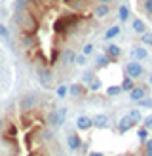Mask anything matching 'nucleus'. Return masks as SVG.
<instances>
[{"instance_id": "nucleus-1", "label": "nucleus", "mask_w": 152, "mask_h": 156, "mask_svg": "<svg viewBox=\"0 0 152 156\" xmlns=\"http://www.w3.org/2000/svg\"><path fill=\"white\" fill-rule=\"evenodd\" d=\"M12 21H13L17 27H21L25 34H27V33L33 34L34 30H36V21H34V17H33L30 13H27L25 10H23V12H13Z\"/></svg>"}, {"instance_id": "nucleus-2", "label": "nucleus", "mask_w": 152, "mask_h": 156, "mask_svg": "<svg viewBox=\"0 0 152 156\" xmlns=\"http://www.w3.org/2000/svg\"><path fill=\"white\" fill-rule=\"evenodd\" d=\"M78 19H80V15H65V17H61L57 23H55V30L61 34H68V33H72L74 27L78 25Z\"/></svg>"}, {"instance_id": "nucleus-3", "label": "nucleus", "mask_w": 152, "mask_h": 156, "mask_svg": "<svg viewBox=\"0 0 152 156\" xmlns=\"http://www.w3.org/2000/svg\"><path fill=\"white\" fill-rule=\"evenodd\" d=\"M36 74H38V82H40L42 88L48 90V88L53 86V74H51V71H50L48 67H38Z\"/></svg>"}, {"instance_id": "nucleus-4", "label": "nucleus", "mask_w": 152, "mask_h": 156, "mask_svg": "<svg viewBox=\"0 0 152 156\" xmlns=\"http://www.w3.org/2000/svg\"><path fill=\"white\" fill-rule=\"evenodd\" d=\"M126 73L129 78H133V80H137V78H141L144 74V69H143V63L141 61H129V63L126 65Z\"/></svg>"}, {"instance_id": "nucleus-5", "label": "nucleus", "mask_w": 152, "mask_h": 156, "mask_svg": "<svg viewBox=\"0 0 152 156\" xmlns=\"http://www.w3.org/2000/svg\"><path fill=\"white\" fill-rule=\"evenodd\" d=\"M36 103H38V99H36L34 93H25V95L21 97V101H19L21 112H30L33 108H36Z\"/></svg>"}, {"instance_id": "nucleus-6", "label": "nucleus", "mask_w": 152, "mask_h": 156, "mask_svg": "<svg viewBox=\"0 0 152 156\" xmlns=\"http://www.w3.org/2000/svg\"><path fill=\"white\" fill-rule=\"evenodd\" d=\"M110 15V4H95L93 6V17L95 19H105Z\"/></svg>"}, {"instance_id": "nucleus-7", "label": "nucleus", "mask_w": 152, "mask_h": 156, "mask_svg": "<svg viewBox=\"0 0 152 156\" xmlns=\"http://www.w3.org/2000/svg\"><path fill=\"white\" fill-rule=\"evenodd\" d=\"M105 55L109 57L110 61H116L120 55H122V48L118 44H106V48H105Z\"/></svg>"}, {"instance_id": "nucleus-8", "label": "nucleus", "mask_w": 152, "mask_h": 156, "mask_svg": "<svg viewBox=\"0 0 152 156\" xmlns=\"http://www.w3.org/2000/svg\"><path fill=\"white\" fill-rule=\"evenodd\" d=\"M46 124H48L50 128H59V126H63L59 120V112H57V108H51V111L46 114Z\"/></svg>"}, {"instance_id": "nucleus-9", "label": "nucleus", "mask_w": 152, "mask_h": 156, "mask_svg": "<svg viewBox=\"0 0 152 156\" xmlns=\"http://www.w3.org/2000/svg\"><path fill=\"white\" fill-rule=\"evenodd\" d=\"M67 145H68V149H71L72 152L80 151L82 149V137L78 133H71V135L67 137Z\"/></svg>"}, {"instance_id": "nucleus-10", "label": "nucleus", "mask_w": 152, "mask_h": 156, "mask_svg": "<svg viewBox=\"0 0 152 156\" xmlns=\"http://www.w3.org/2000/svg\"><path fill=\"white\" fill-rule=\"evenodd\" d=\"M91 128H99V129L109 128V116L106 114H95L93 118H91Z\"/></svg>"}, {"instance_id": "nucleus-11", "label": "nucleus", "mask_w": 152, "mask_h": 156, "mask_svg": "<svg viewBox=\"0 0 152 156\" xmlns=\"http://www.w3.org/2000/svg\"><path fill=\"white\" fill-rule=\"evenodd\" d=\"M88 93V88L84 86L82 82L80 84H72V86H68V95H72V97H84Z\"/></svg>"}, {"instance_id": "nucleus-12", "label": "nucleus", "mask_w": 152, "mask_h": 156, "mask_svg": "<svg viewBox=\"0 0 152 156\" xmlns=\"http://www.w3.org/2000/svg\"><path fill=\"white\" fill-rule=\"evenodd\" d=\"M133 126H135V124L131 122V118H129L127 114H126V116H122V118H120V122H118V133H122V135H124V133H127V131L131 129Z\"/></svg>"}, {"instance_id": "nucleus-13", "label": "nucleus", "mask_w": 152, "mask_h": 156, "mask_svg": "<svg viewBox=\"0 0 152 156\" xmlns=\"http://www.w3.org/2000/svg\"><path fill=\"white\" fill-rule=\"evenodd\" d=\"M143 97H147V86H135L129 91V99L131 101H141Z\"/></svg>"}, {"instance_id": "nucleus-14", "label": "nucleus", "mask_w": 152, "mask_h": 156, "mask_svg": "<svg viewBox=\"0 0 152 156\" xmlns=\"http://www.w3.org/2000/svg\"><path fill=\"white\" fill-rule=\"evenodd\" d=\"M131 55L135 57V61H144L148 57V51H147V48H143V46H133V48H131Z\"/></svg>"}, {"instance_id": "nucleus-15", "label": "nucleus", "mask_w": 152, "mask_h": 156, "mask_svg": "<svg viewBox=\"0 0 152 156\" xmlns=\"http://www.w3.org/2000/svg\"><path fill=\"white\" fill-rule=\"evenodd\" d=\"M76 128L80 131L91 129V116H78V118H76Z\"/></svg>"}, {"instance_id": "nucleus-16", "label": "nucleus", "mask_w": 152, "mask_h": 156, "mask_svg": "<svg viewBox=\"0 0 152 156\" xmlns=\"http://www.w3.org/2000/svg\"><path fill=\"white\" fill-rule=\"evenodd\" d=\"M74 57H76V51L71 50V48L63 50V53H61V59H63V63H67V65H74Z\"/></svg>"}, {"instance_id": "nucleus-17", "label": "nucleus", "mask_w": 152, "mask_h": 156, "mask_svg": "<svg viewBox=\"0 0 152 156\" xmlns=\"http://www.w3.org/2000/svg\"><path fill=\"white\" fill-rule=\"evenodd\" d=\"M65 4L68 8H72V10H76V12H84V8H86L84 0H65Z\"/></svg>"}, {"instance_id": "nucleus-18", "label": "nucleus", "mask_w": 152, "mask_h": 156, "mask_svg": "<svg viewBox=\"0 0 152 156\" xmlns=\"http://www.w3.org/2000/svg\"><path fill=\"white\" fill-rule=\"evenodd\" d=\"M120 34V25H112L110 29H106V33H105V40L109 42V40H114Z\"/></svg>"}, {"instance_id": "nucleus-19", "label": "nucleus", "mask_w": 152, "mask_h": 156, "mask_svg": "<svg viewBox=\"0 0 152 156\" xmlns=\"http://www.w3.org/2000/svg\"><path fill=\"white\" fill-rule=\"evenodd\" d=\"M120 88H122V91H131L133 88H135V80H133V78H124V80H122V84H120Z\"/></svg>"}, {"instance_id": "nucleus-20", "label": "nucleus", "mask_w": 152, "mask_h": 156, "mask_svg": "<svg viewBox=\"0 0 152 156\" xmlns=\"http://www.w3.org/2000/svg\"><path fill=\"white\" fill-rule=\"evenodd\" d=\"M131 27H133V30H135V33H139V34L147 33V25H144V21H143V19H133Z\"/></svg>"}, {"instance_id": "nucleus-21", "label": "nucleus", "mask_w": 152, "mask_h": 156, "mask_svg": "<svg viewBox=\"0 0 152 156\" xmlns=\"http://www.w3.org/2000/svg\"><path fill=\"white\" fill-rule=\"evenodd\" d=\"M110 65V59L105 55V53H101V55L97 57V61H95V69H105V67H109Z\"/></svg>"}, {"instance_id": "nucleus-22", "label": "nucleus", "mask_w": 152, "mask_h": 156, "mask_svg": "<svg viewBox=\"0 0 152 156\" xmlns=\"http://www.w3.org/2000/svg\"><path fill=\"white\" fill-rule=\"evenodd\" d=\"M127 116H129V118H131V122L135 124V126H137V124H139V122L143 120V116H141V108H131Z\"/></svg>"}, {"instance_id": "nucleus-23", "label": "nucleus", "mask_w": 152, "mask_h": 156, "mask_svg": "<svg viewBox=\"0 0 152 156\" xmlns=\"http://www.w3.org/2000/svg\"><path fill=\"white\" fill-rule=\"evenodd\" d=\"M118 19H120L122 23L129 21V8H127V6H120V10H118Z\"/></svg>"}, {"instance_id": "nucleus-24", "label": "nucleus", "mask_w": 152, "mask_h": 156, "mask_svg": "<svg viewBox=\"0 0 152 156\" xmlns=\"http://www.w3.org/2000/svg\"><path fill=\"white\" fill-rule=\"evenodd\" d=\"M101 88H103V82L99 80L97 76H95V78H93V80H91L89 84H88V91H99Z\"/></svg>"}, {"instance_id": "nucleus-25", "label": "nucleus", "mask_w": 152, "mask_h": 156, "mask_svg": "<svg viewBox=\"0 0 152 156\" xmlns=\"http://www.w3.org/2000/svg\"><path fill=\"white\" fill-rule=\"evenodd\" d=\"M29 4H30L29 0H13V12H23V10H27Z\"/></svg>"}, {"instance_id": "nucleus-26", "label": "nucleus", "mask_w": 152, "mask_h": 156, "mask_svg": "<svg viewBox=\"0 0 152 156\" xmlns=\"http://www.w3.org/2000/svg\"><path fill=\"white\" fill-rule=\"evenodd\" d=\"M120 93H124L120 86H109V88H106V97H116Z\"/></svg>"}, {"instance_id": "nucleus-27", "label": "nucleus", "mask_w": 152, "mask_h": 156, "mask_svg": "<svg viewBox=\"0 0 152 156\" xmlns=\"http://www.w3.org/2000/svg\"><path fill=\"white\" fill-rule=\"evenodd\" d=\"M55 95H57L59 99H63V97H67V95H68V86H65V84H61V86H57V88H55Z\"/></svg>"}, {"instance_id": "nucleus-28", "label": "nucleus", "mask_w": 152, "mask_h": 156, "mask_svg": "<svg viewBox=\"0 0 152 156\" xmlns=\"http://www.w3.org/2000/svg\"><path fill=\"white\" fill-rule=\"evenodd\" d=\"M21 44H23V48H30V46L34 44V38H33V34H30V33L23 34V38H21Z\"/></svg>"}, {"instance_id": "nucleus-29", "label": "nucleus", "mask_w": 152, "mask_h": 156, "mask_svg": "<svg viewBox=\"0 0 152 156\" xmlns=\"http://www.w3.org/2000/svg\"><path fill=\"white\" fill-rule=\"evenodd\" d=\"M141 42L143 46H152V30H147V33L141 34Z\"/></svg>"}, {"instance_id": "nucleus-30", "label": "nucleus", "mask_w": 152, "mask_h": 156, "mask_svg": "<svg viewBox=\"0 0 152 156\" xmlns=\"http://www.w3.org/2000/svg\"><path fill=\"white\" fill-rule=\"evenodd\" d=\"M143 154L144 156H152V139H147L143 143Z\"/></svg>"}, {"instance_id": "nucleus-31", "label": "nucleus", "mask_w": 152, "mask_h": 156, "mask_svg": "<svg viewBox=\"0 0 152 156\" xmlns=\"http://www.w3.org/2000/svg\"><path fill=\"white\" fill-rule=\"evenodd\" d=\"M95 76H97V74H95L93 71H86V73H84V76H82V78H84V80H82V84H84V86H88V84H89L91 80H93Z\"/></svg>"}, {"instance_id": "nucleus-32", "label": "nucleus", "mask_w": 152, "mask_h": 156, "mask_svg": "<svg viewBox=\"0 0 152 156\" xmlns=\"http://www.w3.org/2000/svg\"><path fill=\"white\" fill-rule=\"evenodd\" d=\"M137 107H141V108H150V107H152V99H150V97H143L141 101H137Z\"/></svg>"}, {"instance_id": "nucleus-33", "label": "nucleus", "mask_w": 152, "mask_h": 156, "mask_svg": "<svg viewBox=\"0 0 152 156\" xmlns=\"http://www.w3.org/2000/svg\"><path fill=\"white\" fill-rule=\"evenodd\" d=\"M137 137L141 139V143H144L148 139V129L147 128H139V129H137Z\"/></svg>"}, {"instance_id": "nucleus-34", "label": "nucleus", "mask_w": 152, "mask_h": 156, "mask_svg": "<svg viewBox=\"0 0 152 156\" xmlns=\"http://www.w3.org/2000/svg\"><path fill=\"white\" fill-rule=\"evenodd\" d=\"M95 51V46L93 44H86V46H84V48H82V55H91V53H93Z\"/></svg>"}, {"instance_id": "nucleus-35", "label": "nucleus", "mask_w": 152, "mask_h": 156, "mask_svg": "<svg viewBox=\"0 0 152 156\" xmlns=\"http://www.w3.org/2000/svg\"><path fill=\"white\" fill-rule=\"evenodd\" d=\"M143 10L147 15H152V0H143Z\"/></svg>"}, {"instance_id": "nucleus-36", "label": "nucleus", "mask_w": 152, "mask_h": 156, "mask_svg": "<svg viewBox=\"0 0 152 156\" xmlns=\"http://www.w3.org/2000/svg\"><path fill=\"white\" fill-rule=\"evenodd\" d=\"M0 38L2 40H10V33H8V29H6V25H0Z\"/></svg>"}, {"instance_id": "nucleus-37", "label": "nucleus", "mask_w": 152, "mask_h": 156, "mask_svg": "<svg viewBox=\"0 0 152 156\" xmlns=\"http://www.w3.org/2000/svg\"><path fill=\"white\" fill-rule=\"evenodd\" d=\"M141 122H143V128H147L148 131L152 129V114H150V116H147V118H143Z\"/></svg>"}, {"instance_id": "nucleus-38", "label": "nucleus", "mask_w": 152, "mask_h": 156, "mask_svg": "<svg viewBox=\"0 0 152 156\" xmlns=\"http://www.w3.org/2000/svg\"><path fill=\"white\" fill-rule=\"evenodd\" d=\"M74 65L84 67V65H86V55H82V53H80V55H76L74 57Z\"/></svg>"}, {"instance_id": "nucleus-39", "label": "nucleus", "mask_w": 152, "mask_h": 156, "mask_svg": "<svg viewBox=\"0 0 152 156\" xmlns=\"http://www.w3.org/2000/svg\"><path fill=\"white\" fill-rule=\"evenodd\" d=\"M59 112V120H61V124H65V120H67V108H61V111H57Z\"/></svg>"}, {"instance_id": "nucleus-40", "label": "nucleus", "mask_w": 152, "mask_h": 156, "mask_svg": "<svg viewBox=\"0 0 152 156\" xmlns=\"http://www.w3.org/2000/svg\"><path fill=\"white\" fill-rule=\"evenodd\" d=\"M42 137L46 139V141H48V139H51V137H53V131H51V129H46L44 133H42Z\"/></svg>"}, {"instance_id": "nucleus-41", "label": "nucleus", "mask_w": 152, "mask_h": 156, "mask_svg": "<svg viewBox=\"0 0 152 156\" xmlns=\"http://www.w3.org/2000/svg\"><path fill=\"white\" fill-rule=\"evenodd\" d=\"M88 156H105V154H103V152H97V151H91Z\"/></svg>"}, {"instance_id": "nucleus-42", "label": "nucleus", "mask_w": 152, "mask_h": 156, "mask_svg": "<svg viewBox=\"0 0 152 156\" xmlns=\"http://www.w3.org/2000/svg\"><path fill=\"white\" fill-rule=\"evenodd\" d=\"M97 2H101V4H110L112 0H97Z\"/></svg>"}, {"instance_id": "nucleus-43", "label": "nucleus", "mask_w": 152, "mask_h": 156, "mask_svg": "<svg viewBox=\"0 0 152 156\" xmlns=\"http://www.w3.org/2000/svg\"><path fill=\"white\" fill-rule=\"evenodd\" d=\"M126 156H141V154H137V152H127Z\"/></svg>"}, {"instance_id": "nucleus-44", "label": "nucleus", "mask_w": 152, "mask_h": 156, "mask_svg": "<svg viewBox=\"0 0 152 156\" xmlns=\"http://www.w3.org/2000/svg\"><path fill=\"white\" fill-rule=\"evenodd\" d=\"M2 128H4V120L0 118V131H2Z\"/></svg>"}, {"instance_id": "nucleus-45", "label": "nucleus", "mask_w": 152, "mask_h": 156, "mask_svg": "<svg viewBox=\"0 0 152 156\" xmlns=\"http://www.w3.org/2000/svg\"><path fill=\"white\" fill-rule=\"evenodd\" d=\"M148 84L152 86V73H150V76H148Z\"/></svg>"}, {"instance_id": "nucleus-46", "label": "nucleus", "mask_w": 152, "mask_h": 156, "mask_svg": "<svg viewBox=\"0 0 152 156\" xmlns=\"http://www.w3.org/2000/svg\"><path fill=\"white\" fill-rule=\"evenodd\" d=\"M84 2H97V0H84Z\"/></svg>"}, {"instance_id": "nucleus-47", "label": "nucleus", "mask_w": 152, "mask_h": 156, "mask_svg": "<svg viewBox=\"0 0 152 156\" xmlns=\"http://www.w3.org/2000/svg\"><path fill=\"white\" fill-rule=\"evenodd\" d=\"M29 2H40V0H29Z\"/></svg>"}, {"instance_id": "nucleus-48", "label": "nucleus", "mask_w": 152, "mask_h": 156, "mask_svg": "<svg viewBox=\"0 0 152 156\" xmlns=\"http://www.w3.org/2000/svg\"><path fill=\"white\" fill-rule=\"evenodd\" d=\"M55 156H65V154H55Z\"/></svg>"}]
</instances>
